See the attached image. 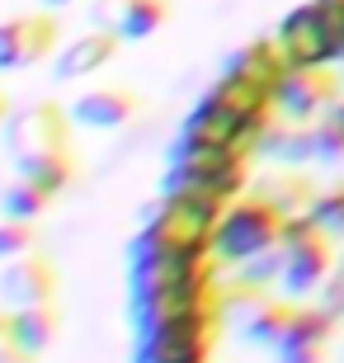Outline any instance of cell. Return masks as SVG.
I'll return each mask as SVG.
<instances>
[{
	"instance_id": "ba28073f",
	"label": "cell",
	"mask_w": 344,
	"mask_h": 363,
	"mask_svg": "<svg viewBox=\"0 0 344 363\" xmlns=\"http://www.w3.org/2000/svg\"><path fill=\"white\" fill-rule=\"evenodd\" d=\"M57 52L52 14H10L0 19V71H28Z\"/></svg>"
},
{
	"instance_id": "4316f807",
	"label": "cell",
	"mask_w": 344,
	"mask_h": 363,
	"mask_svg": "<svg viewBox=\"0 0 344 363\" xmlns=\"http://www.w3.org/2000/svg\"><path fill=\"white\" fill-rule=\"evenodd\" d=\"M0 363H38V354H28L14 335V307L0 311Z\"/></svg>"
},
{
	"instance_id": "d6a6232c",
	"label": "cell",
	"mask_w": 344,
	"mask_h": 363,
	"mask_svg": "<svg viewBox=\"0 0 344 363\" xmlns=\"http://www.w3.org/2000/svg\"><path fill=\"white\" fill-rule=\"evenodd\" d=\"M331 113H335V118H340V123H344V99H340V104H335V108H331Z\"/></svg>"
},
{
	"instance_id": "836d02e7",
	"label": "cell",
	"mask_w": 344,
	"mask_h": 363,
	"mask_svg": "<svg viewBox=\"0 0 344 363\" xmlns=\"http://www.w3.org/2000/svg\"><path fill=\"white\" fill-rule=\"evenodd\" d=\"M340 81H344V62H340Z\"/></svg>"
},
{
	"instance_id": "d6986e66",
	"label": "cell",
	"mask_w": 344,
	"mask_h": 363,
	"mask_svg": "<svg viewBox=\"0 0 344 363\" xmlns=\"http://www.w3.org/2000/svg\"><path fill=\"white\" fill-rule=\"evenodd\" d=\"M14 170H19V175L24 179H33V184L38 189H48V194H67L71 184H76V151L71 147H57V151H38V156H19V161H14Z\"/></svg>"
},
{
	"instance_id": "4fadbf2b",
	"label": "cell",
	"mask_w": 344,
	"mask_h": 363,
	"mask_svg": "<svg viewBox=\"0 0 344 363\" xmlns=\"http://www.w3.org/2000/svg\"><path fill=\"white\" fill-rule=\"evenodd\" d=\"M123 38L113 33V28H90V33H80V38H71L62 52H57L52 62V76L62 85L71 81H85V76H94V71H104L113 57H118Z\"/></svg>"
},
{
	"instance_id": "e0dca14e",
	"label": "cell",
	"mask_w": 344,
	"mask_h": 363,
	"mask_svg": "<svg viewBox=\"0 0 344 363\" xmlns=\"http://www.w3.org/2000/svg\"><path fill=\"white\" fill-rule=\"evenodd\" d=\"M226 71H236V76H245V81H255V85H265V90L278 94V85H283V76L292 71V62L283 57L278 38H255L226 62Z\"/></svg>"
},
{
	"instance_id": "9a60e30c",
	"label": "cell",
	"mask_w": 344,
	"mask_h": 363,
	"mask_svg": "<svg viewBox=\"0 0 344 363\" xmlns=\"http://www.w3.org/2000/svg\"><path fill=\"white\" fill-rule=\"evenodd\" d=\"M94 14H99L123 43H142V38H151V33L165 28L170 0H113V5H99Z\"/></svg>"
},
{
	"instance_id": "f546056e",
	"label": "cell",
	"mask_w": 344,
	"mask_h": 363,
	"mask_svg": "<svg viewBox=\"0 0 344 363\" xmlns=\"http://www.w3.org/2000/svg\"><path fill=\"white\" fill-rule=\"evenodd\" d=\"M331 345H302V350H278V363H326Z\"/></svg>"
},
{
	"instance_id": "484cf974",
	"label": "cell",
	"mask_w": 344,
	"mask_h": 363,
	"mask_svg": "<svg viewBox=\"0 0 344 363\" xmlns=\"http://www.w3.org/2000/svg\"><path fill=\"white\" fill-rule=\"evenodd\" d=\"M311 217H316L321 231H331V236H344V184L326 189V194H316V203H311Z\"/></svg>"
},
{
	"instance_id": "5bb4252c",
	"label": "cell",
	"mask_w": 344,
	"mask_h": 363,
	"mask_svg": "<svg viewBox=\"0 0 344 363\" xmlns=\"http://www.w3.org/2000/svg\"><path fill=\"white\" fill-rule=\"evenodd\" d=\"M142 108V94L128 90V85H104V90H85L71 104V118L76 128H90V133H109V128H123Z\"/></svg>"
},
{
	"instance_id": "7c38bea8",
	"label": "cell",
	"mask_w": 344,
	"mask_h": 363,
	"mask_svg": "<svg viewBox=\"0 0 344 363\" xmlns=\"http://www.w3.org/2000/svg\"><path fill=\"white\" fill-rule=\"evenodd\" d=\"M0 297L10 307H43V302L57 297V269L38 250L10 259V264H0Z\"/></svg>"
},
{
	"instance_id": "603a6c76",
	"label": "cell",
	"mask_w": 344,
	"mask_h": 363,
	"mask_svg": "<svg viewBox=\"0 0 344 363\" xmlns=\"http://www.w3.org/2000/svg\"><path fill=\"white\" fill-rule=\"evenodd\" d=\"M236 283H245V288H255V293L283 283V245H274V250H265V255L236 264Z\"/></svg>"
},
{
	"instance_id": "1f68e13d",
	"label": "cell",
	"mask_w": 344,
	"mask_h": 363,
	"mask_svg": "<svg viewBox=\"0 0 344 363\" xmlns=\"http://www.w3.org/2000/svg\"><path fill=\"white\" fill-rule=\"evenodd\" d=\"M10 118V104H5V94H0V123Z\"/></svg>"
},
{
	"instance_id": "3957f363",
	"label": "cell",
	"mask_w": 344,
	"mask_h": 363,
	"mask_svg": "<svg viewBox=\"0 0 344 363\" xmlns=\"http://www.w3.org/2000/svg\"><path fill=\"white\" fill-rule=\"evenodd\" d=\"M165 189H208L222 199H240L250 189V156L236 151H208V147H174L170 156V179Z\"/></svg>"
},
{
	"instance_id": "83f0119b",
	"label": "cell",
	"mask_w": 344,
	"mask_h": 363,
	"mask_svg": "<svg viewBox=\"0 0 344 363\" xmlns=\"http://www.w3.org/2000/svg\"><path fill=\"white\" fill-rule=\"evenodd\" d=\"M321 14H326V28H331V48L335 62H344V0H316Z\"/></svg>"
},
{
	"instance_id": "8fae6325",
	"label": "cell",
	"mask_w": 344,
	"mask_h": 363,
	"mask_svg": "<svg viewBox=\"0 0 344 363\" xmlns=\"http://www.w3.org/2000/svg\"><path fill=\"white\" fill-rule=\"evenodd\" d=\"M203 104L217 108V113H226V118L250 123V128H269L278 99H274V90H265V85L245 81V76H236V71H222V81L203 94Z\"/></svg>"
},
{
	"instance_id": "ffe728a7",
	"label": "cell",
	"mask_w": 344,
	"mask_h": 363,
	"mask_svg": "<svg viewBox=\"0 0 344 363\" xmlns=\"http://www.w3.org/2000/svg\"><path fill=\"white\" fill-rule=\"evenodd\" d=\"M255 194H265V199L274 203L283 217L311 213V203H316V189H311V179L297 175V170H278V175L260 179V184H255Z\"/></svg>"
},
{
	"instance_id": "f1b7e54d",
	"label": "cell",
	"mask_w": 344,
	"mask_h": 363,
	"mask_svg": "<svg viewBox=\"0 0 344 363\" xmlns=\"http://www.w3.org/2000/svg\"><path fill=\"white\" fill-rule=\"evenodd\" d=\"M316 302H321L326 311H331V316H344V269H340V274H331V279L321 283Z\"/></svg>"
},
{
	"instance_id": "ac0fdd59",
	"label": "cell",
	"mask_w": 344,
	"mask_h": 363,
	"mask_svg": "<svg viewBox=\"0 0 344 363\" xmlns=\"http://www.w3.org/2000/svg\"><path fill=\"white\" fill-rule=\"evenodd\" d=\"M292 316H297V297H260L250 311H245V325L240 335L250 345H265V350H278L283 335H288Z\"/></svg>"
},
{
	"instance_id": "277c9868",
	"label": "cell",
	"mask_w": 344,
	"mask_h": 363,
	"mask_svg": "<svg viewBox=\"0 0 344 363\" xmlns=\"http://www.w3.org/2000/svg\"><path fill=\"white\" fill-rule=\"evenodd\" d=\"M222 321H226L222 307H212V311H199V316L160 325V330H142L133 363H208Z\"/></svg>"
},
{
	"instance_id": "6da1fadb",
	"label": "cell",
	"mask_w": 344,
	"mask_h": 363,
	"mask_svg": "<svg viewBox=\"0 0 344 363\" xmlns=\"http://www.w3.org/2000/svg\"><path fill=\"white\" fill-rule=\"evenodd\" d=\"M283 227H288V217L278 213L265 194H240L226 208V217L217 222V231H212V259L236 269L245 259L283 245Z\"/></svg>"
},
{
	"instance_id": "52a82bcc",
	"label": "cell",
	"mask_w": 344,
	"mask_h": 363,
	"mask_svg": "<svg viewBox=\"0 0 344 363\" xmlns=\"http://www.w3.org/2000/svg\"><path fill=\"white\" fill-rule=\"evenodd\" d=\"M278 113L292 123H316L344 99V81L335 67H292L278 85Z\"/></svg>"
},
{
	"instance_id": "30bf717a",
	"label": "cell",
	"mask_w": 344,
	"mask_h": 363,
	"mask_svg": "<svg viewBox=\"0 0 344 363\" xmlns=\"http://www.w3.org/2000/svg\"><path fill=\"white\" fill-rule=\"evenodd\" d=\"M265 133H269V128H250V123L226 118V113H217V108L199 104L194 113H189L184 137H179V142H184V147H208V151H236V156H255Z\"/></svg>"
},
{
	"instance_id": "2e32d148",
	"label": "cell",
	"mask_w": 344,
	"mask_h": 363,
	"mask_svg": "<svg viewBox=\"0 0 344 363\" xmlns=\"http://www.w3.org/2000/svg\"><path fill=\"white\" fill-rule=\"evenodd\" d=\"M260 156H269L274 165H288V170H297V165L316 161V128L311 123H269V133L260 137Z\"/></svg>"
},
{
	"instance_id": "7402d4cb",
	"label": "cell",
	"mask_w": 344,
	"mask_h": 363,
	"mask_svg": "<svg viewBox=\"0 0 344 363\" xmlns=\"http://www.w3.org/2000/svg\"><path fill=\"white\" fill-rule=\"evenodd\" d=\"M48 203H52V194L24 175H14L10 184L0 189V217H14V222H38L48 213Z\"/></svg>"
},
{
	"instance_id": "5b68a950",
	"label": "cell",
	"mask_w": 344,
	"mask_h": 363,
	"mask_svg": "<svg viewBox=\"0 0 344 363\" xmlns=\"http://www.w3.org/2000/svg\"><path fill=\"white\" fill-rule=\"evenodd\" d=\"M160 255H212V227H203L184 208H174L170 199H160L133 245V259H160Z\"/></svg>"
},
{
	"instance_id": "cb8c5ba5",
	"label": "cell",
	"mask_w": 344,
	"mask_h": 363,
	"mask_svg": "<svg viewBox=\"0 0 344 363\" xmlns=\"http://www.w3.org/2000/svg\"><path fill=\"white\" fill-rule=\"evenodd\" d=\"M33 222H14V217H0V264H10L19 255H33Z\"/></svg>"
},
{
	"instance_id": "44dd1931",
	"label": "cell",
	"mask_w": 344,
	"mask_h": 363,
	"mask_svg": "<svg viewBox=\"0 0 344 363\" xmlns=\"http://www.w3.org/2000/svg\"><path fill=\"white\" fill-rule=\"evenodd\" d=\"M57 330H62V316H57L52 302H43V307H14V335H19V345L28 354H43L57 340Z\"/></svg>"
},
{
	"instance_id": "4dcf8cb0",
	"label": "cell",
	"mask_w": 344,
	"mask_h": 363,
	"mask_svg": "<svg viewBox=\"0 0 344 363\" xmlns=\"http://www.w3.org/2000/svg\"><path fill=\"white\" fill-rule=\"evenodd\" d=\"M48 10H62V5H76V0H43Z\"/></svg>"
},
{
	"instance_id": "d4e9b609",
	"label": "cell",
	"mask_w": 344,
	"mask_h": 363,
	"mask_svg": "<svg viewBox=\"0 0 344 363\" xmlns=\"http://www.w3.org/2000/svg\"><path fill=\"white\" fill-rule=\"evenodd\" d=\"M311 128H316V161L340 165L344 161V123L335 118V113H326V118H316Z\"/></svg>"
},
{
	"instance_id": "7a4b0ae2",
	"label": "cell",
	"mask_w": 344,
	"mask_h": 363,
	"mask_svg": "<svg viewBox=\"0 0 344 363\" xmlns=\"http://www.w3.org/2000/svg\"><path fill=\"white\" fill-rule=\"evenodd\" d=\"M331 274H335L331 231H321L311 213L288 217V227H283V283L278 288L288 297H316Z\"/></svg>"
},
{
	"instance_id": "9c48e42d",
	"label": "cell",
	"mask_w": 344,
	"mask_h": 363,
	"mask_svg": "<svg viewBox=\"0 0 344 363\" xmlns=\"http://www.w3.org/2000/svg\"><path fill=\"white\" fill-rule=\"evenodd\" d=\"M278 48L292 67H335V48H331V28H326V14L321 5H297V10L278 24Z\"/></svg>"
},
{
	"instance_id": "8992f818",
	"label": "cell",
	"mask_w": 344,
	"mask_h": 363,
	"mask_svg": "<svg viewBox=\"0 0 344 363\" xmlns=\"http://www.w3.org/2000/svg\"><path fill=\"white\" fill-rule=\"evenodd\" d=\"M71 108H62L57 99H33V104L14 108L5 118V151L14 161L19 156H38V151L71 147Z\"/></svg>"
}]
</instances>
